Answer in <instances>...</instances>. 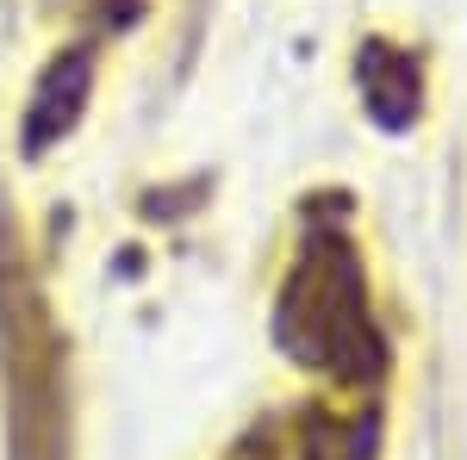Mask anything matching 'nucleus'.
<instances>
[{
	"instance_id": "obj_1",
	"label": "nucleus",
	"mask_w": 467,
	"mask_h": 460,
	"mask_svg": "<svg viewBox=\"0 0 467 460\" xmlns=\"http://www.w3.org/2000/svg\"><path fill=\"white\" fill-rule=\"evenodd\" d=\"M281 349L306 367H324L337 380H380L387 367V342L368 318V292H361V261H356V243L324 224L312 230V243L293 268L287 292H281Z\"/></svg>"
},
{
	"instance_id": "obj_2",
	"label": "nucleus",
	"mask_w": 467,
	"mask_h": 460,
	"mask_svg": "<svg viewBox=\"0 0 467 460\" xmlns=\"http://www.w3.org/2000/svg\"><path fill=\"white\" fill-rule=\"evenodd\" d=\"M356 75H361L368 112H374L387 131L411 125V112H418V69H411V56H399V50H387V44H368Z\"/></svg>"
},
{
	"instance_id": "obj_3",
	"label": "nucleus",
	"mask_w": 467,
	"mask_h": 460,
	"mask_svg": "<svg viewBox=\"0 0 467 460\" xmlns=\"http://www.w3.org/2000/svg\"><path fill=\"white\" fill-rule=\"evenodd\" d=\"M81 94H88V56H69L57 63L50 81H44V100L32 107V125H26V149H44L57 131H69L75 112H81Z\"/></svg>"
},
{
	"instance_id": "obj_4",
	"label": "nucleus",
	"mask_w": 467,
	"mask_h": 460,
	"mask_svg": "<svg viewBox=\"0 0 467 460\" xmlns=\"http://www.w3.org/2000/svg\"><path fill=\"white\" fill-rule=\"evenodd\" d=\"M368 442H374V429L368 424H318L306 429V460H368Z\"/></svg>"
}]
</instances>
